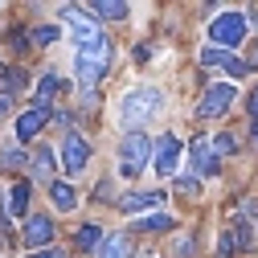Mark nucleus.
I'll return each instance as SVG.
<instances>
[{"instance_id":"obj_10","label":"nucleus","mask_w":258,"mask_h":258,"mask_svg":"<svg viewBox=\"0 0 258 258\" xmlns=\"http://www.w3.org/2000/svg\"><path fill=\"white\" fill-rule=\"evenodd\" d=\"M53 115H49V107H37V103H29L21 115H17V140H33L41 127L49 123Z\"/></svg>"},{"instance_id":"obj_14","label":"nucleus","mask_w":258,"mask_h":258,"mask_svg":"<svg viewBox=\"0 0 258 258\" xmlns=\"http://www.w3.org/2000/svg\"><path fill=\"white\" fill-rule=\"evenodd\" d=\"M172 213H164V209H156V213H144V217H136V225L132 230H140V234H160V230H172Z\"/></svg>"},{"instance_id":"obj_16","label":"nucleus","mask_w":258,"mask_h":258,"mask_svg":"<svg viewBox=\"0 0 258 258\" xmlns=\"http://www.w3.org/2000/svg\"><path fill=\"white\" fill-rule=\"evenodd\" d=\"M61 86H66V82H61L53 70H45V74H41V82H37V99H33V103H37V107H49V99H53Z\"/></svg>"},{"instance_id":"obj_4","label":"nucleus","mask_w":258,"mask_h":258,"mask_svg":"<svg viewBox=\"0 0 258 258\" xmlns=\"http://www.w3.org/2000/svg\"><path fill=\"white\" fill-rule=\"evenodd\" d=\"M152 152H156V144H152L144 132H132V136L123 140V148H119V172H123L127 180H136V176L148 168Z\"/></svg>"},{"instance_id":"obj_21","label":"nucleus","mask_w":258,"mask_h":258,"mask_svg":"<svg viewBox=\"0 0 258 258\" xmlns=\"http://www.w3.org/2000/svg\"><path fill=\"white\" fill-rule=\"evenodd\" d=\"M29 164V152L21 148H0V168H25Z\"/></svg>"},{"instance_id":"obj_23","label":"nucleus","mask_w":258,"mask_h":258,"mask_svg":"<svg viewBox=\"0 0 258 258\" xmlns=\"http://www.w3.org/2000/svg\"><path fill=\"white\" fill-rule=\"evenodd\" d=\"M25 205H29V180L13 188V217H25Z\"/></svg>"},{"instance_id":"obj_2","label":"nucleus","mask_w":258,"mask_h":258,"mask_svg":"<svg viewBox=\"0 0 258 258\" xmlns=\"http://www.w3.org/2000/svg\"><path fill=\"white\" fill-rule=\"evenodd\" d=\"M160 111H164V94L156 86H136V90H127L123 103H119V123L123 127H144Z\"/></svg>"},{"instance_id":"obj_11","label":"nucleus","mask_w":258,"mask_h":258,"mask_svg":"<svg viewBox=\"0 0 258 258\" xmlns=\"http://www.w3.org/2000/svg\"><path fill=\"white\" fill-rule=\"evenodd\" d=\"M53 168H57V148H37L33 152V164H29V180L49 184L53 180Z\"/></svg>"},{"instance_id":"obj_8","label":"nucleus","mask_w":258,"mask_h":258,"mask_svg":"<svg viewBox=\"0 0 258 258\" xmlns=\"http://www.w3.org/2000/svg\"><path fill=\"white\" fill-rule=\"evenodd\" d=\"M188 164H192V176H217V152L209 140H192L188 144Z\"/></svg>"},{"instance_id":"obj_31","label":"nucleus","mask_w":258,"mask_h":258,"mask_svg":"<svg viewBox=\"0 0 258 258\" xmlns=\"http://www.w3.org/2000/svg\"><path fill=\"white\" fill-rule=\"evenodd\" d=\"M246 66H250V70H254V66H258V49H254V57H250V61H246Z\"/></svg>"},{"instance_id":"obj_20","label":"nucleus","mask_w":258,"mask_h":258,"mask_svg":"<svg viewBox=\"0 0 258 258\" xmlns=\"http://www.w3.org/2000/svg\"><path fill=\"white\" fill-rule=\"evenodd\" d=\"M217 254H221V258H230V254H242V246H238V234L230 230V225H225V230L217 234Z\"/></svg>"},{"instance_id":"obj_3","label":"nucleus","mask_w":258,"mask_h":258,"mask_svg":"<svg viewBox=\"0 0 258 258\" xmlns=\"http://www.w3.org/2000/svg\"><path fill=\"white\" fill-rule=\"evenodd\" d=\"M246 29H250V17L246 13H234V9H225L209 21V45L217 49H238L246 41Z\"/></svg>"},{"instance_id":"obj_22","label":"nucleus","mask_w":258,"mask_h":258,"mask_svg":"<svg viewBox=\"0 0 258 258\" xmlns=\"http://www.w3.org/2000/svg\"><path fill=\"white\" fill-rule=\"evenodd\" d=\"M209 144H213V152H217V156H234V148H238V140H234L230 132H221V136H213Z\"/></svg>"},{"instance_id":"obj_26","label":"nucleus","mask_w":258,"mask_h":258,"mask_svg":"<svg viewBox=\"0 0 258 258\" xmlns=\"http://www.w3.org/2000/svg\"><path fill=\"white\" fill-rule=\"evenodd\" d=\"M5 78H9V94H13V90H21V86H25V74H21V70H9V74H5Z\"/></svg>"},{"instance_id":"obj_6","label":"nucleus","mask_w":258,"mask_h":258,"mask_svg":"<svg viewBox=\"0 0 258 258\" xmlns=\"http://www.w3.org/2000/svg\"><path fill=\"white\" fill-rule=\"evenodd\" d=\"M180 156H184L180 140H176L172 132H164V136H160V144H156V152H152L156 176H172V172H176V164H180Z\"/></svg>"},{"instance_id":"obj_30","label":"nucleus","mask_w":258,"mask_h":258,"mask_svg":"<svg viewBox=\"0 0 258 258\" xmlns=\"http://www.w3.org/2000/svg\"><path fill=\"white\" fill-rule=\"evenodd\" d=\"M250 119H254V123H258V90H254V94H250Z\"/></svg>"},{"instance_id":"obj_27","label":"nucleus","mask_w":258,"mask_h":258,"mask_svg":"<svg viewBox=\"0 0 258 258\" xmlns=\"http://www.w3.org/2000/svg\"><path fill=\"white\" fill-rule=\"evenodd\" d=\"M176 184H180V192H197V188H201V184H197V176H180Z\"/></svg>"},{"instance_id":"obj_5","label":"nucleus","mask_w":258,"mask_h":258,"mask_svg":"<svg viewBox=\"0 0 258 258\" xmlns=\"http://www.w3.org/2000/svg\"><path fill=\"white\" fill-rule=\"evenodd\" d=\"M238 103V86L234 82H213L209 90H205V99L197 103V115L201 119H217V115H225Z\"/></svg>"},{"instance_id":"obj_13","label":"nucleus","mask_w":258,"mask_h":258,"mask_svg":"<svg viewBox=\"0 0 258 258\" xmlns=\"http://www.w3.org/2000/svg\"><path fill=\"white\" fill-rule=\"evenodd\" d=\"M123 213H144V209H164V192H127V197L119 201Z\"/></svg>"},{"instance_id":"obj_25","label":"nucleus","mask_w":258,"mask_h":258,"mask_svg":"<svg viewBox=\"0 0 258 258\" xmlns=\"http://www.w3.org/2000/svg\"><path fill=\"white\" fill-rule=\"evenodd\" d=\"M57 33H61L57 25H41V29H33V41L37 45H49V41H57Z\"/></svg>"},{"instance_id":"obj_24","label":"nucleus","mask_w":258,"mask_h":258,"mask_svg":"<svg viewBox=\"0 0 258 258\" xmlns=\"http://www.w3.org/2000/svg\"><path fill=\"white\" fill-rule=\"evenodd\" d=\"M172 250H176V254H172V258H192V250H197V238H192V234H180V238H176V246H172Z\"/></svg>"},{"instance_id":"obj_15","label":"nucleus","mask_w":258,"mask_h":258,"mask_svg":"<svg viewBox=\"0 0 258 258\" xmlns=\"http://www.w3.org/2000/svg\"><path fill=\"white\" fill-rule=\"evenodd\" d=\"M49 201H53L61 213H70V209L78 205V192H74V184H66V180H53V184H49Z\"/></svg>"},{"instance_id":"obj_33","label":"nucleus","mask_w":258,"mask_h":258,"mask_svg":"<svg viewBox=\"0 0 258 258\" xmlns=\"http://www.w3.org/2000/svg\"><path fill=\"white\" fill-rule=\"evenodd\" d=\"M0 74H5V61H0Z\"/></svg>"},{"instance_id":"obj_32","label":"nucleus","mask_w":258,"mask_h":258,"mask_svg":"<svg viewBox=\"0 0 258 258\" xmlns=\"http://www.w3.org/2000/svg\"><path fill=\"white\" fill-rule=\"evenodd\" d=\"M254 148H258V123H254Z\"/></svg>"},{"instance_id":"obj_19","label":"nucleus","mask_w":258,"mask_h":258,"mask_svg":"<svg viewBox=\"0 0 258 258\" xmlns=\"http://www.w3.org/2000/svg\"><path fill=\"white\" fill-rule=\"evenodd\" d=\"M74 246L94 254V246H103V230H99V225H78V234H74Z\"/></svg>"},{"instance_id":"obj_1","label":"nucleus","mask_w":258,"mask_h":258,"mask_svg":"<svg viewBox=\"0 0 258 258\" xmlns=\"http://www.w3.org/2000/svg\"><path fill=\"white\" fill-rule=\"evenodd\" d=\"M61 17L70 21V33L78 41V82L82 86H99L103 74H107V66H111V41L103 37L99 21H90L86 13H78V9L66 5Z\"/></svg>"},{"instance_id":"obj_12","label":"nucleus","mask_w":258,"mask_h":258,"mask_svg":"<svg viewBox=\"0 0 258 258\" xmlns=\"http://www.w3.org/2000/svg\"><path fill=\"white\" fill-rule=\"evenodd\" d=\"M49 238H53V217L29 213V217H25V242H29V246H45Z\"/></svg>"},{"instance_id":"obj_18","label":"nucleus","mask_w":258,"mask_h":258,"mask_svg":"<svg viewBox=\"0 0 258 258\" xmlns=\"http://www.w3.org/2000/svg\"><path fill=\"white\" fill-rule=\"evenodd\" d=\"M90 13H94V17H103V21H123L132 9H127V5H119V0H94V5H90Z\"/></svg>"},{"instance_id":"obj_9","label":"nucleus","mask_w":258,"mask_h":258,"mask_svg":"<svg viewBox=\"0 0 258 258\" xmlns=\"http://www.w3.org/2000/svg\"><path fill=\"white\" fill-rule=\"evenodd\" d=\"M201 66L230 70V78H242V74H250V66H246V61H238L230 49H217V45H205V49H201Z\"/></svg>"},{"instance_id":"obj_28","label":"nucleus","mask_w":258,"mask_h":258,"mask_svg":"<svg viewBox=\"0 0 258 258\" xmlns=\"http://www.w3.org/2000/svg\"><path fill=\"white\" fill-rule=\"evenodd\" d=\"M9 111H13V94L5 90V94H0V123H5V115H9Z\"/></svg>"},{"instance_id":"obj_7","label":"nucleus","mask_w":258,"mask_h":258,"mask_svg":"<svg viewBox=\"0 0 258 258\" xmlns=\"http://www.w3.org/2000/svg\"><path fill=\"white\" fill-rule=\"evenodd\" d=\"M57 152H61V168H66V172H82L90 164V144L78 132H66V140H61Z\"/></svg>"},{"instance_id":"obj_29","label":"nucleus","mask_w":258,"mask_h":258,"mask_svg":"<svg viewBox=\"0 0 258 258\" xmlns=\"http://www.w3.org/2000/svg\"><path fill=\"white\" fill-rule=\"evenodd\" d=\"M25 258H66L61 250H41V254H25Z\"/></svg>"},{"instance_id":"obj_17","label":"nucleus","mask_w":258,"mask_h":258,"mask_svg":"<svg viewBox=\"0 0 258 258\" xmlns=\"http://www.w3.org/2000/svg\"><path fill=\"white\" fill-rule=\"evenodd\" d=\"M99 258H132V242H127V234H111V238H103Z\"/></svg>"}]
</instances>
